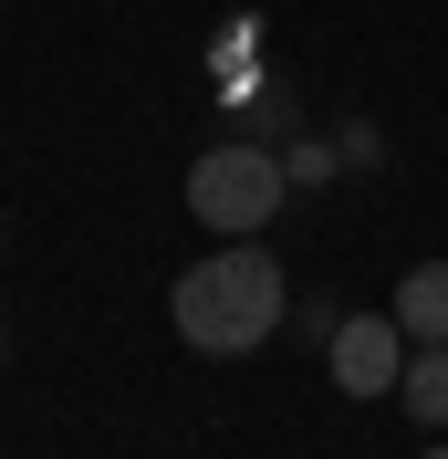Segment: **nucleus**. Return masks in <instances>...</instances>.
<instances>
[{"label":"nucleus","instance_id":"nucleus-1","mask_svg":"<svg viewBox=\"0 0 448 459\" xmlns=\"http://www.w3.org/2000/svg\"><path fill=\"white\" fill-rule=\"evenodd\" d=\"M177 334L198 344V355H261V344L281 334V314H292V292H281V261L251 251V240H229V251L188 261L168 292Z\"/></svg>","mask_w":448,"mask_h":459},{"label":"nucleus","instance_id":"nucleus-2","mask_svg":"<svg viewBox=\"0 0 448 459\" xmlns=\"http://www.w3.org/2000/svg\"><path fill=\"white\" fill-rule=\"evenodd\" d=\"M188 209L209 230H229V240H251V230L281 209V157L251 146V136H240V146H209V157L188 168Z\"/></svg>","mask_w":448,"mask_h":459},{"label":"nucleus","instance_id":"nucleus-3","mask_svg":"<svg viewBox=\"0 0 448 459\" xmlns=\"http://www.w3.org/2000/svg\"><path fill=\"white\" fill-rule=\"evenodd\" d=\"M407 324L396 314H344L334 324V386L344 397H386V386H407Z\"/></svg>","mask_w":448,"mask_h":459},{"label":"nucleus","instance_id":"nucleus-4","mask_svg":"<svg viewBox=\"0 0 448 459\" xmlns=\"http://www.w3.org/2000/svg\"><path fill=\"white\" fill-rule=\"evenodd\" d=\"M386 314L407 324V344H448V261H418V272L396 282Z\"/></svg>","mask_w":448,"mask_h":459},{"label":"nucleus","instance_id":"nucleus-5","mask_svg":"<svg viewBox=\"0 0 448 459\" xmlns=\"http://www.w3.org/2000/svg\"><path fill=\"white\" fill-rule=\"evenodd\" d=\"M396 397H407L418 429H448V344H418V355H407V386H396Z\"/></svg>","mask_w":448,"mask_h":459},{"label":"nucleus","instance_id":"nucleus-6","mask_svg":"<svg viewBox=\"0 0 448 459\" xmlns=\"http://www.w3.org/2000/svg\"><path fill=\"white\" fill-rule=\"evenodd\" d=\"M418 459H448V438H438V449H418Z\"/></svg>","mask_w":448,"mask_h":459},{"label":"nucleus","instance_id":"nucleus-7","mask_svg":"<svg viewBox=\"0 0 448 459\" xmlns=\"http://www.w3.org/2000/svg\"><path fill=\"white\" fill-rule=\"evenodd\" d=\"M0 344H11V334H0Z\"/></svg>","mask_w":448,"mask_h":459}]
</instances>
